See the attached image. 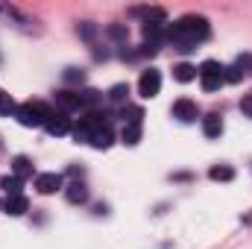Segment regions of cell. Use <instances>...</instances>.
Segmentation results:
<instances>
[{
    "label": "cell",
    "mask_w": 252,
    "mask_h": 249,
    "mask_svg": "<svg viewBox=\"0 0 252 249\" xmlns=\"http://www.w3.org/2000/svg\"><path fill=\"white\" fill-rule=\"evenodd\" d=\"M44 129H47L50 135H56V138H59V135H67V132H70V118H67L64 112H53V115L47 118Z\"/></svg>",
    "instance_id": "obj_7"
},
{
    "label": "cell",
    "mask_w": 252,
    "mask_h": 249,
    "mask_svg": "<svg viewBox=\"0 0 252 249\" xmlns=\"http://www.w3.org/2000/svg\"><path fill=\"white\" fill-rule=\"evenodd\" d=\"M208 176H211L214 182H232V179H235V170H232L229 164H214V167L208 170Z\"/></svg>",
    "instance_id": "obj_14"
},
{
    "label": "cell",
    "mask_w": 252,
    "mask_h": 249,
    "mask_svg": "<svg viewBox=\"0 0 252 249\" xmlns=\"http://www.w3.org/2000/svg\"><path fill=\"white\" fill-rule=\"evenodd\" d=\"M35 187H38V193H56L62 187V176L59 173H41V176H35Z\"/></svg>",
    "instance_id": "obj_9"
},
{
    "label": "cell",
    "mask_w": 252,
    "mask_h": 249,
    "mask_svg": "<svg viewBox=\"0 0 252 249\" xmlns=\"http://www.w3.org/2000/svg\"><path fill=\"white\" fill-rule=\"evenodd\" d=\"M21 185H24V182H21L18 176H3V179H0V187L6 190V196H21Z\"/></svg>",
    "instance_id": "obj_17"
},
{
    "label": "cell",
    "mask_w": 252,
    "mask_h": 249,
    "mask_svg": "<svg viewBox=\"0 0 252 249\" xmlns=\"http://www.w3.org/2000/svg\"><path fill=\"white\" fill-rule=\"evenodd\" d=\"M112 141H115V135H112V129L109 126H103V129H97L94 135H91V147H97V150H109L112 147Z\"/></svg>",
    "instance_id": "obj_12"
},
{
    "label": "cell",
    "mask_w": 252,
    "mask_h": 249,
    "mask_svg": "<svg viewBox=\"0 0 252 249\" xmlns=\"http://www.w3.org/2000/svg\"><path fill=\"white\" fill-rule=\"evenodd\" d=\"M141 141V124H126L124 126V144L126 147H135Z\"/></svg>",
    "instance_id": "obj_19"
},
{
    "label": "cell",
    "mask_w": 252,
    "mask_h": 249,
    "mask_svg": "<svg viewBox=\"0 0 252 249\" xmlns=\"http://www.w3.org/2000/svg\"><path fill=\"white\" fill-rule=\"evenodd\" d=\"M12 167H15V176H18V179H27V176H32V161H30L27 156H18V158L12 161Z\"/></svg>",
    "instance_id": "obj_15"
},
{
    "label": "cell",
    "mask_w": 252,
    "mask_h": 249,
    "mask_svg": "<svg viewBox=\"0 0 252 249\" xmlns=\"http://www.w3.org/2000/svg\"><path fill=\"white\" fill-rule=\"evenodd\" d=\"M18 106H15V100H12V94L9 91H0V115H12Z\"/></svg>",
    "instance_id": "obj_20"
},
{
    "label": "cell",
    "mask_w": 252,
    "mask_h": 249,
    "mask_svg": "<svg viewBox=\"0 0 252 249\" xmlns=\"http://www.w3.org/2000/svg\"><path fill=\"white\" fill-rule=\"evenodd\" d=\"M167 38H170L173 47H179V50H193L199 41L208 38V21H205L202 15H185V18H179L176 24H170Z\"/></svg>",
    "instance_id": "obj_1"
},
{
    "label": "cell",
    "mask_w": 252,
    "mask_h": 249,
    "mask_svg": "<svg viewBox=\"0 0 252 249\" xmlns=\"http://www.w3.org/2000/svg\"><path fill=\"white\" fill-rule=\"evenodd\" d=\"M202 132H205V138H220V132H223V121H220V115H208V118H202Z\"/></svg>",
    "instance_id": "obj_13"
},
{
    "label": "cell",
    "mask_w": 252,
    "mask_h": 249,
    "mask_svg": "<svg viewBox=\"0 0 252 249\" xmlns=\"http://www.w3.org/2000/svg\"><path fill=\"white\" fill-rule=\"evenodd\" d=\"M241 112H244V115H250V118H252V94H247V97L241 100Z\"/></svg>",
    "instance_id": "obj_22"
},
{
    "label": "cell",
    "mask_w": 252,
    "mask_h": 249,
    "mask_svg": "<svg viewBox=\"0 0 252 249\" xmlns=\"http://www.w3.org/2000/svg\"><path fill=\"white\" fill-rule=\"evenodd\" d=\"M64 76H67V79H70V82H73V79H79V82H82V70H79V73H76V70H73V67H70V70H67V73H64Z\"/></svg>",
    "instance_id": "obj_23"
},
{
    "label": "cell",
    "mask_w": 252,
    "mask_h": 249,
    "mask_svg": "<svg viewBox=\"0 0 252 249\" xmlns=\"http://www.w3.org/2000/svg\"><path fill=\"white\" fill-rule=\"evenodd\" d=\"M27 208H30V202H27V196H24V193H21V196H6V205H3V211H6V214L21 217V214H27Z\"/></svg>",
    "instance_id": "obj_11"
},
{
    "label": "cell",
    "mask_w": 252,
    "mask_h": 249,
    "mask_svg": "<svg viewBox=\"0 0 252 249\" xmlns=\"http://www.w3.org/2000/svg\"><path fill=\"white\" fill-rule=\"evenodd\" d=\"M173 118H179L182 124H190V121H196V103L193 100H176L173 103Z\"/></svg>",
    "instance_id": "obj_8"
},
{
    "label": "cell",
    "mask_w": 252,
    "mask_h": 249,
    "mask_svg": "<svg viewBox=\"0 0 252 249\" xmlns=\"http://www.w3.org/2000/svg\"><path fill=\"white\" fill-rule=\"evenodd\" d=\"M244 76H252V53L238 56L232 67H226V82H241Z\"/></svg>",
    "instance_id": "obj_6"
},
{
    "label": "cell",
    "mask_w": 252,
    "mask_h": 249,
    "mask_svg": "<svg viewBox=\"0 0 252 249\" xmlns=\"http://www.w3.org/2000/svg\"><path fill=\"white\" fill-rule=\"evenodd\" d=\"M158 91H161V73H158V70H153V67H150V70H144V73H141V79H138V94L150 100V97H156Z\"/></svg>",
    "instance_id": "obj_5"
},
{
    "label": "cell",
    "mask_w": 252,
    "mask_h": 249,
    "mask_svg": "<svg viewBox=\"0 0 252 249\" xmlns=\"http://www.w3.org/2000/svg\"><path fill=\"white\" fill-rule=\"evenodd\" d=\"M173 76H176L179 82H190V79H196V67L188 64V62H182V64L173 67Z\"/></svg>",
    "instance_id": "obj_18"
},
{
    "label": "cell",
    "mask_w": 252,
    "mask_h": 249,
    "mask_svg": "<svg viewBox=\"0 0 252 249\" xmlns=\"http://www.w3.org/2000/svg\"><path fill=\"white\" fill-rule=\"evenodd\" d=\"M50 115H53V109H50V106H44L41 100L21 103V106L15 109V118H18V124H21V126H44Z\"/></svg>",
    "instance_id": "obj_2"
},
{
    "label": "cell",
    "mask_w": 252,
    "mask_h": 249,
    "mask_svg": "<svg viewBox=\"0 0 252 249\" xmlns=\"http://www.w3.org/2000/svg\"><path fill=\"white\" fill-rule=\"evenodd\" d=\"M56 106H59V112H73V109H79L82 106V100H79V94H73V91H59L56 94Z\"/></svg>",
    "instance_id": "obj_10"
},
{
    "label": "cell",
    "mask_w": 252,
    "mask_h": 249,
    "mask_svg": "<svg viewBox=\"0 0 252 249\" xmlns=\"http://www.w3.org/2000/svg\"><path fill=\"white\" fill-rule=\"evenodd\" d=\"M64 193H67V202H73V205H76V202H85V199H88V190H85V185H79V182L67 185V190H64Z\"/></svg>",
    "instance_id": "obj_16"
},
{
    "label": "cell",
    "mask_w": 252,
    "mask_h": 249,
    "mask_svg": "<svg viewBox=\"0 0 252 249\" xmlns=\"http://www.w3.org/2000/svg\"><path fill=\"white\" fill-rule=\"evenodd\" d=\"M196 76H199V82H202V88L205 91H217L223 82H226V67H220L217 62H202L196 67Z\"/></svg>",
    "instance_id": "obj_3"
},
{
    "label": "cell",
    "mask_w": 252,
    "mask_h": 249,
    "mask_svg": "<svg viewBox=\"0 0 252 249\" xmlns=\"http://www.w3.org/2000/svg\"><path fill=\"white\" fill-rule=\"evenodd\" d=\"M103 118H106V115H100V112H91V115H85L79 124L73 126V138L88 144V141H91V135H94L97 129H103V126H106V121H103Z\"/></svg>",
    "instance_id": "obj_4"
},
{
    "label": "cell",
    "mask_w": 252,
    "mask_h": 249,
    "mask_svg": "<svg viewBox=\"0 0 252 249\" xmlns=\"http://www.w3.org/2000/svg\"><path fill=\"white\" fill-rule=\"evenodd\" d=\"M126 94H129V88H126V85H115V88L109 91V97H112L115 103H121V100H126Z\"/></svg>",
    "instance_id": "obj_21"
}]
</instances>
